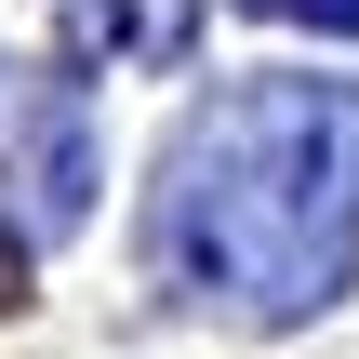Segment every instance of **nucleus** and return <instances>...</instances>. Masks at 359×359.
Segmentation results:
<instances>
[{
	"instance_id": "1",
	"label": "nucleus",
	"mask_w": 359,
	"mask_h": 359,
	"mask_svg": "<svg viewBox=\"0 0 359 359\" xmlns=\"http://www.w3.org/2000/svg\"><path fill=\"white\" fill-rule=\"evenodd\" d=\"M173 266L240 320H306L359 266V93L240 80L173 147Z\"/></svg>"
},
{
	"instance_id": "2",
	"label": "nucleus",
	"mask_w": 359,
	"mask_h": 359,
	"mask_svg": "<svg viewBox=\"0 0 359 359\" xmlns=\"http://www.w3.org/2000/svg\"><path fill=\"white\" fill-rule=\"evenodd\" d=\"M306 27H333V40H359V0H293Z\"/></svg>"
}]
</instances>
